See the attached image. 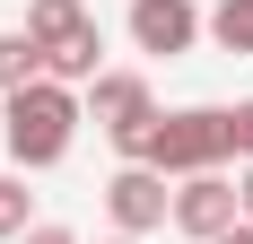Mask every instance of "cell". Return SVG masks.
<instances>
[{
  "mask_svg": "<svg viewBox=\"0 0 253 244\" xmlns=\"http://www.w3.org/2000/svg\"><path fill=\"white\" fill-rule=\"evenodd\" d=\"M35 79H44V44H35L26 26H9V35H0V96H18Z\"/></svg>",
  "mask_w": 253,
  "mask_h": 244,
  "instance_id": "cell-7",
  "label": "cell"
},
{
  "mask_svg": "<svg viewBox=\"0 0 253 244\" xmlns=\"http://www.w3.org/2000/svg\"><path fill=\"white\" fill-rule=\"evenodd\" d=\"M26 35H35V44H70V35H87V9H79V0H26Z\"/></svg>",
  "mask_w": 253,
  "mask_h": 244,
  "instance_id": "cell-8",
  "label": "cell"
},
{
  "mask_svg": "<svg viewBox=\"0 0 253 244\" xmlns=\"http://www.w3.org/2000/svg\"><path fill=\"white\" fill-rule=\"evenodd\" d=\"M210 44L218 52H253V0H218L210 9Z\"/></svg>",
  "mask_w": 253,
  "mask_h": 244,
  "instance_id": "cell-9",
  "label": "cell"
},
{
  "mask_svg": "<svg viewBox=\"0 0 253 244\" xmlns=\"http://www.w3.org/2000/svg\"><path fill=\"white\" fill-rule=\"evenodd\" d=\"M87 114H96V131L114 148H123L131 166L149 157V131H157V96H149V79L140 70H105L96 87H87Z\"/></svg>",
  "mask_w": 253,
  "mask_h": 244,
  "instance_id": "cell-3",
  "label": "cell"
},
{
  "mask_svg": "<svg viewBox=\"0 0 253 244\" xmlns=\"http://www.w3.org/2000/svg\"><path fill=\"white\" fill-rule=\"evenodd\" d=\"M0 140H9V157H18L26 174L61 166L70 140H79V87L35 79V87H18V96H0Z\"/></svg>",
  "mask_w": 253,
  "mask_h": 244,
  "instance_id": "cell-1",
  "label": "cell"
},
{
  "mask_svg": "<svg viewBox=\"0 0 253 244\" xmlns=\"http://www.w3.org/2000/svg\"><path fill=\"white\" fill-rule=\"evenodd\" d=\"M18 244H79V236H70V227H26Z\"/></svg>",
  "mask_w": 253,
  "mask_h": 244,
  "instance_id": "cell-12",
  "label": "cell"
},
{
  "mask_svg": "<svg viewBox=\"0 0 253 244\" xmlns=\"http://www.w3.org/2000/svg\"><path fill=\"white\" fill-rule=\"evenodd\" d=\"M105 244H140V236H105Z\"/></svg>",
  "mask_w": 253,
  "mask_h": 244,
  "instance_id": "cell-15",
  "label": "cell"
},
{
  "mask_svg": "<svg viewBox=\"0 0 253 244\" xmlns=\"http://www.w3.org/2000/svg\"><path fill=\"white\" fill-rule=\"evenodd\" d=\"M236 201H245V218H253V166H245V174H236Z\"/></svg>",
  "mask_w": 253,
  "mask_h": 244,
  "instance_id": "cell-13",
  "label": "cell"
},
{
  "mask_svg": "<svg viewBox=\"0 0 253 244\" xmlns=\"http://www.w3.org/2000/svg\"><path fill=\"white\" fill-rule=\"evenodd\" d=\"M26 227H35V218H26V183H18V174H0V244H18Z\"/></svg>",
  "mask_w": 253,
  "mask_h": 244,
  "instance_id": "cell-10",
  "label": "cell"
},
{
  "mask_svg": "<svg viewBox=\"0 0 253 244\" xmlns=\"http://www.w3.org/2000/svg\"><path fill=\"white\" fill-rule=\"evenodd\" d=\"M140 166H157V174H218L227 166V114L218 105H183V114H157V131H149V157Z\"/></svg>",
  "mask_w": 253,
  "mask_h": 244,
  "instance_id": "cell-2",
  "label": "cell"
},
{
  "mask_svg": "<svg viewBox=\"0 0 253 244\" xmlns=\"http://www.w3.org/2000/svg\"><path fill=\"white\" fill-rule=\"evenodd\" d=\"M218 244H253V218H236V227H227V236H218Z\"/></svg>",
  "mask_w": 253,
  "mask_h": 244,
  "instance_id": "cell-14",
  "label": "cell"
},
{
  "mask_svg": "<svg viewBox=\"0 0 253 244\" xmlns=\"http://www.w3.org/2000/svg\"><path fill=\"white\" fill-rule=\"evenodd\" d=\"M201 35H210V18L192 0H131V44L140 52H166V61H175V52H192Z\"/></svg>",
  "mask_w": 253,
  "mask_h": 244,
  "instance_id": "cell-6",
  "label": "cell"
},
{
  "mask_svg": "<svg viewBox=\"0 0 253 244\" xmlns=\"http://www.w3.org/2000/svg\"><path fill=\"white\" fill-rule=\"evenodd\" d=\"M105 218H114V236H157V227L175 218L166 174H157V166H123L114 183H105Z\"/></svg>",
  "mask_w": 253,
  "mask_h": 244,
  "instance_id": "cell-4",
  "label": "cell"
},
{
  "mask_svg": "<svg viewBox=\"0 0 253 244\" xmlns=\"http://www.w3.org/2000/svg\"><path fill=\"white\" fill-rule=\"evenodd\" d=\"M236 218H245V201H236L227 174H183V183H175V227L192 244H218Z\"/></svg>",
  "mask_w": 253,
  "mask_h": 244,
  "instance_id": "cell-5",
  "label": "cell"
},
{
  "mask_svg": "<svg viewBox=\"0 0 253 244\" xmlns=\"http://www.w3.org/2000/svg\"><path fill=\"white\" fill-rule=\"evenodd\" d=\"M227 157H245V166H253V96L227 105Z\"/></svg>",
  "mask_w": 253,
  "mask_h": 244,
  "instance_id": "cell-11",
  "label": "cell"
}]
</instances>
